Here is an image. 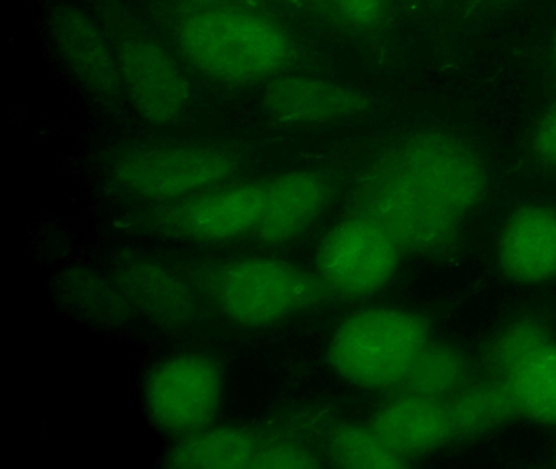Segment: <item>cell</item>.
<instances>
[{
    "instance_id": "6da1fadb",
    "label": "cell",
    "mask_w": 556,
    "mask_h": 469,
    "mask_svg": "<svg viewBox=\"0 0 556 469\" xmlns=\"http://www.w3.org/2000/svg\"><path fill=\"white\" fill-rule=\"evenodd\" d=\"M181 276L224 319L268 328L334 300L317 272L269 256L188 261Z\"/></svg>"
},
{
    "instance_id": "7a4b0ae2",
    "label": "cell",
    "mask_w": 556,
    "mask_h": 469,
    "mask_svg": "<svg viewBox=\"0 0 556 469\" xmlns=\"http://www.w3.org/2000/svg\"><path fill=\"white\" fill-rule=\"evenodd\" d=\"M175 38L188 64L210 80H273L294 61V42L269 16L239 7L206 5L181 13Z\"/></svg>"
},
{
    "instance_id": "3957f363",
    "label": "cell",
    "mask_w": 556,
    "mask_h": 469,
    "mask_svg": "<svg viewBox=\"0 0 556 469\" xmlns=\"http://www.w3.org/2000/svg\"><path fill=\"white\" fill-rule=\"evenodd\" d=\"M351 214L374 221L406 254L442 259L452 256L460 244L464 215L380 155L361 178Z\"/></svg>"
},
{
    "instance_id": "277c9868",
    "label": "cell",
    "mask_w": 556,
    "mask_h": 469,
    "mask_svg": "<svg viewBox=\"0 0 556 469\" xmlns=\"http://www.w3.org/2000/svg\"><path fill=\"white\" fill-rule=\"evenodd\" d=\"M429 335L428 319L419 313L392 306L357 309L331 334L328 364L338 377L364 390L402 388Z\"/></svg>"
},
{
    "instance_id": "5b68a950",
    "label": "cell",
    "mask_w": 556,
    "mask_h": 469,
    "mask_svg": "<svg viewBox=\"0 0 556 469\" xmlns=\"http://www.w3.org/2000/svg\"><path fill=\"white\" fill-rule=\"evenodd\" d=\"M110 172L119 191L135 201L168 204L236 181L242 159L216 145L148 147L123 153Z\"/></svg>"
},
{
    "instance_id": "8992f818",
    "label": "cell",
    "mask_w": 556,
    "mask_h": 469,
    "mask_svg": "<svg viewBox=\"0 0 556 469\" xmlns=\"http://www.w3.org/2000/svg\"><path fill=\"white\" fill-rule=\"evenodd\" d=\"M266 179L227 182L168 204L146 205L126 218L131 230L167 240L217 244L250 237L265 205Z\"/></svg>"
},
{
    "instance_id": "52a82bcc",
    "label": "cell",
    "mask_w": 556,
    "mask_h": 469,
    "mask_svg": "<svg viewBox=\"0 0 556 469\" xmlns=\"http://www.w3.org/2000/svg\"><path fill=\"white\" fill-rule=\"evenodd\" d=\"M380 156L464 217L486 198L490 176L483 159L447 130L406 134Z\"/></svg>"
},
{
    "instance_id": "ba28073f",
    "label": "cell",
    "mask_w": 556,
    "mask_h": 469,
    "mask_svg": "<svg viewBox=\"0 0 556 469\" xmlns=\"http://www.w3.org/2000/svg\"><path fill=\"white\" fill-rule=\"evenodd\" d=\"M224 394V373L210 355H172L159 362L144 381V406L155 427L188 436L213 426Z\"/></svg>"
},
{
    "instance_id": "9c48e42d",
    "label": "cell",
    "mask_w": 556,
    "mask_h": 469,
    "mask_svg": "<svg viewBox=\"0 0 556 469\" xmlns=\"http://www.w3.org/2000/svg\"><path fill=\"white\" fill-rule=\"evenodd\" d=\"M402 254L382 228L350 214L321 238L315 254V272L334 299H366L392 282Z\"/></svg>"
},
{
    "instance_id": "30bf717a",
    "label": "cell",
    "mask_w": 556,
    "mask_h": 469,
    "mask_svg": "<svg viewBox=\"0 0 556 469\" xmlns=\"http://www.w3.org/2000/svg\"><path fill=\"white\" fill-rule=\"evenodd\" d=\"M123 93L146 123L167 126L184 116L190 104L187 75L174 55L144 35H131L116 48Z\"/></svg>"
},
{
    "instance_id": "8fae6325",
    "label": "cell",
    "mask_w": 556,
    "mask_h": 469,
    "mask_svg": "<svg viewBox=\"0 0 556 469\" xmlns=\"http://www.w3.org/2000/svg\"><path fill=\"white\" fill-rule=\"evenodd\" d=\"M48 29L61 61L84 90L106 104L125 98L116 51L89 13L73 3H58Z\"/></svg>"
},
{
    "instance_id": "7c38bea8",
    "label": "cell",
    "mask_w": 556,
    "mask_h": 469,
    "mask_svg": "<svg viewBox=\"0 0 556 469\" xmlns=\"http://www.w3.org/2000/svg\"><path fill=\"white\" fill-rule=\"evenodd\" d=\"M333 194L331 179L315 169H292L266 179L265 205L250 237L265 246L298 240L320 220Z\"/></svg>"
},
{
    "instance_id": "4fadbf2b",
    "label": "cell",
    "mask_w": 556,
    "mask_h": 469,
    "mask_svg": "<svg viewBox=\"0 0 556 469\" xmlns=\"http://www.w3.org/2000/svg\"><path fill=\"white\" fill-rule=\"evenodd\" d=\"M263 110L281 124H330L363 116L372 107L369 94L359 88L327 78L288 75L268 81Z\"/></svg>"
},
{
    "instance_id": "5bb4252c",
    "label": "cell",
    "mask_w": 556,
    "mask_h": 469,
    "mask_svg": "<svg viewBox=\"0 0 556 469\" xmlns=\"http://www.w3.org/2000/svg\"><path fill=\"white\" fill-rule=\"evenodd\" d=\"M112 277L136 312L165 326L190 325L197 318V292L181 272L136 254L113 263Z\"/></svg>"
},
{
    "instance_id": "9a60e30c",
    "label": "cell",
    "mask_w": 556,
    "mask_h": 469,
    "mask_svg": "<svg viewBox=\"0 0 556 469\" xmlns=\"http://www.w3.org/2000/svg\"><path fill=\"white\" fill-rule=\"evenodd\" d=\"M370 426L406 465L438 452L454 439L444 401L406 390L383 401L374 413Z\"/></svg>"
},
{
    "instance_id": "2e32d148",
    "label": "cell",
    "mask_w": 556,
    "mask_h": 469,
    "mask_svg": "<svg viewBox=\"0 0 556 469\" xmlns=\"http://www.w3.org/2000/svg\"><path fill=\"white\" fill-rule=\"evenodd\" d=\"M497 261L507 279L517 283L556 279V211L523 205L507 218L501 231Z\"/></svg>"
},
{
    "instance_id": "e0dca14e",
    "label": "cell",
    "mask_w": 556,
    "mask_h": 469,
    "mask_svg": "<svg viewBox=\"0 0 556 469\" xmlns=\"http://www.w3.org/2000/svg\"><path fill=\"white\" fill-rule=\"evenodd\" d=\"M263 435L242 427H207L181 436L165 455L172 469H253Z\"/></svg>"
},
{
    "instance_id": "ac0fdd59",
    "label": "cell",
    "mask_w": 556,
    "mask_h": 469,
    "mask_svg": "<svg viewBox=\"0 0 556 469\" xmlns=\"http://www.w3.org/2000/svg\"><path fill=\"white\" fill-rule=\"evenodd\" d=\"M452 436L478 439L506 426L519 416L507 378L488 373L471 378L462 390L445 401Z\"/></svg>"
},
{
    "instance_id": "d6986e66",
    "label": "cell",
    "mask_w": 556,
    "mask_h": 469,
    "mask_svg": "<svg viewBox=\"0 0 556 469\" xmlns=\"http://www.w3.org/2000/svg\"><path fill=\"white\" fill-rule=\"evenodd\" d=\"M60 299L73 312L102 326H123L132 318L135 306L112 276L90 267H70L56 280Z\"/></svg>"
},
{
    "instance_id": "ffe728a7",
    "label": "cell",
    "mask_w": 556,
    "mask_h": 469,
    "mask_svg": "<svg viewBox=\"0 0 556 469\" xmlns=\"http://www.w3.org/2000/svg\"><path fill=\"white\" fill-rule=\"evenodd\" d=\"M470 380V362L460 348L429 341L416 355L402 390L445 403Z\"/></svg>"
},
{
    "instance_id": "44dd1931",
    "label": "cell",
    "mask_w": 556,
    "mask_h": 469,
    "mask_svg": "<svg viewBox=\"0 0 556 469\" xmlns=\"http://www.w3.org/2000/svg\"><path fill=\"white\" fill-rule=\"evenodd\" d=\"M520 417L556 426V342L530 355L509 378Z\"/></svg>"
},
{
    "instance_id": "7402d4cb",
    "label": "cell",
    "mask_w": 556,
    "mask_h": 469,
    "mask_svg": "<svg viewBox=\"0 0 556 469\" xmlns=\"http://www.w3.org/2000/svg\"><path fill=\"white\" fill-rule=\"evenodd\" d=\"M552 329L539 315H523L513 319L488 341L483 365L488 373L509 378L530 355L548 344Z\"/></svg>"
},
{
    "instance_id": "603a6c76",
    "label": "cell",
    "mask_w": 556,
    "mask_h": 469,
    "mask_svg": "<svg viewBox=\"0 0 556 469\" xmlns=\"http://www.w3.org/2000/svg\"><path fill=\"white\" fill-rule=\"evenodd\" d=\"M328 458L337 468H402L406 462L386 445L372 426L340 423L333 427L327 443Z\"/></svg>"
},
{
    "instance_id": "cb8c5ba5",
    "label": "cell",
    "mask_w": 556,
    "mask_h": 469,
    "mask_svg": "<svg viewBox=\"0 0 556 469\" xmlns=\"http://www.w3.org/2000/svg\"><path fill=\"white\" fill-rule=\"evenodd\" d=\"M320 466V456L307 443L285 433H273L263 435L253 469H314Z\"/></svg>"
},
{
    "instance_id": "d4e9b609",
    "label": "cell",
    "mask_w": 556,
    "mask_h": 469,
    "mask_svg": "<svg viewBox=\"0 0 556 469\" xmlns=\"http://www.w3.org/2000/svg\"><path fill=\"white\" fill-rule=\"evenodd\" d=\"M341 22L363 35H379L389 22L390 0H328Z\"/></svg>"
},
{
    "instance_id": "484cf974",
    "label": "cell",
    "mask_w": 556,
    "mask_h": 469,
    "mask_svg": "<svg viewBox=\"0 0 556 469\" xmlns=\"http://www.w3.org/2000/svg\"><path fill=\"white\" fill-rule=\"evenodd\" d=\"M530 150L540 165L556 168V103L536 123L530 137Z\"/></svg>"
},
{
    "instance_id": "4316f807",
    "label": "cell",
    "mask_w": 556,
    "mask_h": 469,
    "mask_svg": "<svg viewBox=\"0 0 556 469\" xmlns=\"http://www.w3.org/2000/svg\"><path fill=\"white\" fill-rule=\"evenodd\" d=\"M548 61L553 72L556 74V31L553 33L552 39L548 42Z\"/></svg>"
},
{
    "instance_id": "83f0119b",
    "label": "cell",
    "mask_w": 556,
    "mask_h": 469,
    "mask_svg": "<svg viewBox=\"0 0 556 469\" xmlns=\"http://www.w3.org/2000/svg\"><path fill=\"white\" fill-rule=\"evenodd\" d=\"M510 2L514 0H477V5L483 7V9H494V7L507 5Z\"/></svg>"
}]
</instances>
